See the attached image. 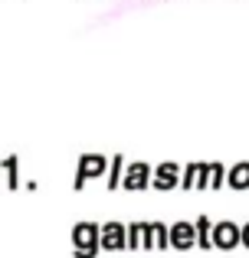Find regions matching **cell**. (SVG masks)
<instances>
[{"mask_svg":"<svg viewBox=\"0 0 249 258\" xmlns=\"http://www.w3.org/2000/svg\"><path fill=\"white\" fill-rule=\"evenodd\" d=\"M122 173H125V157L115 154L109 160V176H105V189H122Z\"/></svg>","mask_w":249,"mask_h":258,"instance_id":"obj_10","label":"cell"},{"mask_svg":"<svg viewBox=\"0 0 249 258\" xmlns=\"http://www.w3.org/2000/svg\"><path fill=\"white\" fill-rule=\"evenodd\" d=\"M200 160H193V164H187L184 170H180V189H193L197 186V176H200Z\"/></svg>","mask_w":249,"mask_h":258,"instance_id":"obj_12","label":"cell"},{"mask_svg":"<svg viewBox=\"0 0 249 258\" xmlns=\"http://www.w3.org/2000/svg\"><path fill=\"white\" fill-rule=\"evenodd\" d=\"M193 189H210V164L200 167V176H197V186Z\"/></svg>","mask_w":249,"mask_h":258,"instance_id":"obj_16","label":"cell"},{"mask_svg":"<svg viewBox=\"0 0 249 258\" xmlns=\"http://www.w3.org/2000/svg\"><path fill=\"white\" fill-rule=\"evenodd\" d=\"M109 173V157L105 154H82L76 167V189H82L89 180H102Z\"/></svg>","mask_w":249,"mask_h":258,"instance_id":"obj_1","label":"cell"},{"mask_svg":"<svg viewBox=\"0 0 249 258\" xmlns=\"http://www.w3.org/2000/svg\"><path fill=\"white\" fill-rule=\"evenodd\" d=\"M125 235H128V248H141L144 245V222H128Z\"/></svg>","mask_w":249,"mask_h":258,"instance_id":"obj_13","label":"cell"},{"mask_svg":"<svg viewBox=\"0 0 249 258\" xmlns=\"http://www.w3.org/2000/svg\"><path fill=\"white\" fill-rule=\"evenodd\" d=\"M98 229H102L98 222H76L72 226V248H95L98 245Z\"/></svg>","mask_w":249,"mask_h":258,"instance_id":"obj_7","label":"cell"},{"mask_svg":"<svg viewBox=\"0 0 249 258\" xmlns=\"http://www.w3.org/2000/svg\"><path fill=\"white\" fill-rule=\"evenodd\" d=\"M17 164H20L17 157H4V160H0V167L7 170V186H10V189H17V186H20V173H17Z\"/></svg>","mask_w":249,"mask_h":258,"instance_id":"obj_14","label":"cell"},{"mask_svg":"<svg viewBox=\"0 0 249 258\" xmlns=\"http://www.w3.org/2000/svg\"><path fill=\"white\" fill-rule=\"evenodd\" d=\"M151 235H154V248H158V252H167V248H171V226H167V222L154 219L151 222Z\"/></svg>","mask_w":249,"mask_h":258,"instance_id":"obj_11","label":"cell"},{"mask_svg":"<svg viewBox=\"0 0 249 258\" xmlns=\"http://www.w3.org/2000/svg\"><path fill=\"white\" fill-rule=\"evenodd\" d=\"M151 186L154 189H177L180 186V164H174V160H167V164H158L151 170Z\"/></svg>","mask_w":249,"mask_h":258,"instance_id":"obj_5","label":"cell"},{"mask_svg":"<svg viewBox=\"0 0 249 258\" xmlns=\"http://www.w3.org/2000/svg\"><path fill=\"white\" fill-rule=\"evenodd\" d=\"M151 164H144V160H131V164H125V173H122V189L128 193H138V189H147L151 186Z\"/></svg>","mask_w":249,"mask_h":258,"instance_id":"obj_2","label":"cell"},{"mask_svg":"<svg viewBox=\"0 0 249 258\" xmlns=\"http://www.w3.org/2000/svg\"><path fill=\"white\" fill-rule=\"evenodd\" d=\"M193 232H197V248L210 252L213 248V219L210 216H197L193 219Z\"/></svg>","mask_w":249,"mask_h":258,"instance_id":"obj_8","label":"cell"},{"mask_svg":"<svg viewBox=\"0 0 249 258\" xmlns=\"http://www.w3.org/2000/svg\"><path fill=\"white\" fill-rule=\"evenodd\" d=\"M223 186H226V167L213 160L210 164V189H223Z\"/></svg>","mask_w":249,"mask_h":258,"instance_id":"obj_15","label":"cell"},{"mask_svg":"<svg viewBox=\"0 0 249 258\" xmlns=\"http://www.w3.org/2000/svg\"><path fill=\"white\" fill-rule=\"evenodd\" d=\"M171 248L174 252H190L197 248V232H193V222H174L171 226Z\"/></svg>","mask_w":249,"mask_h":258,"instance_id":"obj_6","label":"cell"},{"mask_svg":"<svg viewBox=\"0 0 249 258\" xmlns=\"http://www.w3.org/2000/svg\"><path fill=\"white\" fill-rule=\"evenodd\" d=\"M239 245H246V248H249V222L243 226V239H239Z\"/></svg>","mask_w":249,"mask_h":258,"instance_id":"obj_18","label":"cell"},{"mask_svg":"<svg viewBox=\"0 0 249 258\" xmlns=\"http://www.w3.org/2000/svg\"><path fill=\"white\" fill-rule=\"evenodd\" d=\"M98 245H102V252H122V248H128L125 222H105L98 229Z\"/></svg>","mask_w":249,"mask_h":258,"instance_id":"obj_4","label":"cell"},{"mask_svg":"<svg viewBox=\"0 0 249 258\" xmlns=\"http://www.w3.org/2000/svg\"><path fill=\"white\" fill-rule=\"evenodd\" d=\"M98 252H102L98 245H95V248H72V255H76V258H95Z\"/></svg>","mask_w":249,"mask_h":258,"instance_id":"obj_17","label":"cell"},{"mask_svg":"<svg viewBox=\"0 0 249 258\" xmlns=\"http://www.w3.org/2000/svg\"><path fill=\"white\" fill-rule=\"evenodd\" d=\"M226 186L230 189H249V160L226 167Z\"/></svg>","mask_w":249,"mask_h":258,"instance_id":"obj_9","label":"cell"},{"mask_svg":"<svg viewBox=\"0 0 249 258\" xmlns=\"http://www.w3.org/2000/svg\"><path fill=\"white\" fill-rule=\"evenodd\" d=\"M239 239H243V226H236V222H230V219L213 222V248L230 252V248L239 245Z\"/></svg>","mask_w":249,"mask_h":258,"instance_id":"obj_3","label":"cell"}]
</instances>
